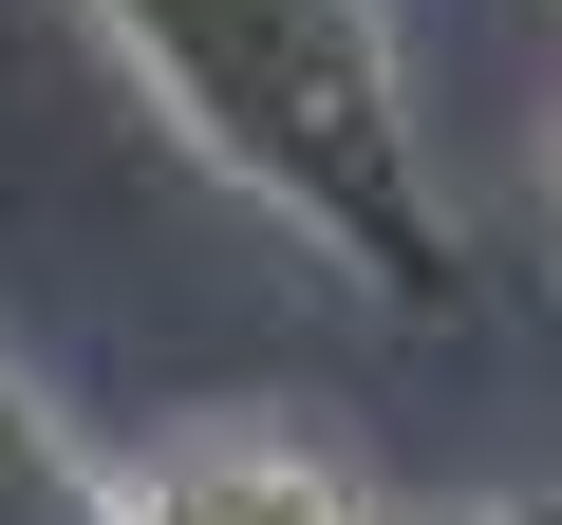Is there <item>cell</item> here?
<instances>
[{"label": "cell", "instance_id": "6da1fadb", "mask_svg": "<svg viewBox=\"0 0 562 525\" xmlns=\"http://www.w3.org/2000/svg\"><path fill=\"white\" fill-rule=\"evenodd\" d=\"M94 38L150 76V113L244 206L301 225L357 301L450 320L469 225H450V169L413 132V76H394V20H375V0H94Z\"/></svg>", "mask_w": 562, "mask_h": 525}, {"label": "cell", "instance_id": "7a4b0ae2", "mask_svg": "<svg viewBox=\"0 0 562 525\" xmlns=\"http://www.w3.org/2000/svg\"><path fill=\"white\" fill-rule=\"evenodd\" d=\"M132 525H394V506L301 432H188V450H150Z\"/></svg>", "mask_w": 562, "mask_h": 525}, {"label": "cell", "instance_id": "3957f363", "mask_svg": "<svg viewBox=\"0 0 562 525\" xmlns=\"http://www.w3.org/2000/svg\"><path fill=\"white\" fill-rule=\"evenodd\" d=\"M0 525H132V488L57 432V394H38L20 357H0Z\"/></svg>", "mask_w": 562, "mask_h": 525}, {"label": "cell", "instance_id": "277c9868", "mask_svg": "<svg viewBox=\"0 0 562 525\" xmlns=\"http://www.w3.org/2000/svg\"><path fill=\"white\" fill-rule=\"evenodd\" d=\"M431 525H562V488H469V506H431Z\"/></svg>", "mask_w": 562, "mask_h": 525}]
</instances>
